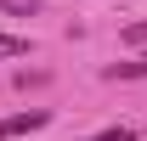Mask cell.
<instances>
[{
  "instance_id": "obj_1",
  "label": "cell",
  "mask_w": 147,
  "mask_h": 141,
  "mask_svg": "<svg viewBox=\"0 0 147 141\" xmlns=\"http://www.w3.org/2000/svg\"><path fill=\"white\" fill-rule=\"evenodd\" d=\"M51 124V107H28V113H11V119H0V141H17L28 130H45Z\"/></svg>"
},
{
  "instance_id": "obj_2",
  "label": "cell",
  "mask_w": 147,
  "mask_h": 141,
  "mask_svg": "<svg viewBox=\"0 0 147 141\" xmlns=\"http://www.w3.org/2000/svg\"><path fill=\"white\" fill-rule=\"evenodd\" d=\"M108 79H147V56H142V62H113Z\"/></svg>"
},
{
  "instance_id": "obj_3",
  "label": "cell",
  "mask_w": 147,
  "mask_h": 141,
  "mask_svg": "<svg viewBox=\"0 0 147 141\" xmlns=\"http://www.w3.org/2000/svg\"><path fill=\"white\" fill-rule=\"evenodd\" d=\"M40 6H45V0H0V11H6V17H34Z\"/></svg>"
},
{
  "instance_id": "obj_4",
  "label": "cell",
  "mask_w": 147,
  "mask_h": 141,
  "mask_svg": "<svg viewBox=\"0 0 147 141\" xmlns=\"http://www.w3.org/2000/svg\"><path fill=\"white\" fill-rule=\"evenodd\" d=\"M85 141H136V130H130V124H108V130H96V136H85Z\"/></svg>"
},
{
  "instance_id": "obj_5",
  "label": "cell",
  "mask_w": 147,
  "mask_h": 141,
  "mask_svg": "<svg viewBox=\"0 0 147 141\" xmlns=\"http://www.w3.org/2000/svg\"><path fill=\"white\" fill-rule=\"evenodd\" d=\"M0 56H28V40H17V34H0Z\"/></svg>"
},
{
  "instance_id": "obj_6",
  "label": "cell",
  "mask_w": 147,
  "mask_h": 141,
  "mask_svg": "<svg viewBox=\"0 0 147 141\" xmlns=\"http://www.w3.org/2000/svg\"><path fill=\"white\" fill-rule=\"evenodd\" d=\"M142 40H147V23H130V28H125V45H142Z\"/></svg>"
}]
</instances>
